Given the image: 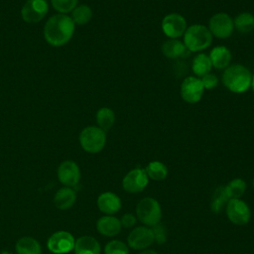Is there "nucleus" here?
Instances as JSON below:
<instances>
[{
	"instance_id": "f257e3e1",
	"label": "nucleus",
	"mask_w": 254,
	"mask_h": 254,
	"mask_svg": "<svg viewBox=\"0 0 254 254\" xmlns=\"http://www.w3.org/2000/svg\"><path fill=\"white\" fill-rule=\"evenodd\" d=\"M75 25L66 14H56L45 24L44 37L53 47H62L67 44L73 36Z\"/></svg>"
},
{
	"instance_id": "f03ea898",
	"label": "nucleus",
	"mask_w": 254,
	"mask_h": 254,
	"mask_svg": "<svg viewBox=\"0 0 254 254\" xmlns=\"http://www.w3.org/2000/svg\"><path fill=\"white\" fill-rule=\"evenodd\" d=\"M252 74L242 64L228 65L222 74L223 85L234 93H243L251 86Z\"/></svg>"
},
{
	"instance_id": "7ed1b4c3",
	"label": "nucleus",
	"mask_w": 254,
	"mask_h": 254,
	"mask_svg": "<svg viewBox=\"0 0 254 254\" xmlns=\"http://www.w3.org/2000/svg\"><path fill=\"white\" fill-rule=\"evenodd\" d=\"M212 42V35L207 27L194 24L187 28L184 34V44L190 52L205 50Z\"/></svg>"
},
{
	"instance_id": "20e7f679",
	"label": "nucleus",
	"mask_w": 254,
	"mask_h": 254,
	"mask_svg": "<svg viewBox=\"0 0 254 254\" xmlns=\"http://www.w3.org/2000/svg\"><path fill=\"white\" fill-rule=\"evenodd\" d=\"M79 143L85 152L98 153L106 144V133L98 126H87L79 134Z\"/></svg>"
},
{
	"instance_id": "39448f33",
	"label": "nucleus",
	"mask_w": 254,
	"mask_h": 254,
	"mask_svg": "<svg viewBox=\"0 0 254 254\" xmlns=\"http://www.w3.org/2000/svg\"><path fill=\"white\" fill-rule=\"evenodd\" d=\"M136 215L144 225L153 227L160 223L162 218L160 203L153 197H144L137 203Z\"/></svg>"
},
{
	"instance_id": "423d86ee",
	"label": "nucleus",
	"mask_w": 254,
	"mask_h": 254,
	"mask_svg": "<svg viewBox=\"0 0 254 254\" xmlns=\"http://www.w3.org/2000/svg\"><path fill=\"white\" fill-rule=\"evenodd\" d=\"M207 28L212 36L219 39H226L233 33L234 24L232 18L228 14L220 12L214 14L210 18Z\"/></svg>"
},
{
	"instance_id": "0eeeda50",
	"label": "nucleus",
	"mask_w": 254,
	"mask_h": 254,
	"mask_svg": "<svg viewBox=\"0 0 254 254\" xmlns=\"http://www.w3.org/2000/svg\"><path fill=\"white\" fill-rule=\"evenodd\" d=\"M228 219L236 225L247 224L251 217V211L247 203L240 198H231L228 200L226 207Z\"/></svg>"
},
{
	"instance_id": "6e6552de",
	"label": "nucleus",
	"mask_w": 254,
	"mask_h": 254,
	"mask_svg": "<svg viewBox=\"0 0 254 254\" xmlns=\"http://www.w3.org/2000/svg\"><path fill=\"white\" fill-rule=\"evenodd\" d=\"M49 11L47 0H27L21 9V17L27 23H38Z\"/></svg>"
},
{
	"instance_id": "1a4fd4ad",
	"label": "nucleus",
	"mask_w": 254,
	"mask_h": 254,
	"mask_svg": "<svg viewBox=\"0 0 254 254\" xmlns=\"http://www.w3.org/2000/svg\"><path fill=\"white\" fill-rule=\"evenodd\" d=\"M74 237L68 231H57L50 236L47 245L51 252L55 254H65L74 248Z\"/></svg>"
},
{
	"instance_id": "9d476101",
	"label": "nucleus",
	"mask_w": 254,
	"mask_h": 254,
	"mask_svg": "<svg viewBox=\"0 0 254 254\" xmlns=\"http://www.w3.org/2000/svg\"><path fill=\"white\" fill-rule=\"evenodd\" d=\"M149 178L145 169L136 168L128 172L122 180V187L129 193L142 191L148 185Z\"/></svg>"
},
{
	"instance_id": "9b49d317",
	"label": "nucleus",
	"mask_w": 254,
	"mask_h": 254,
	"mask_svg": "<svg viewBox=\"0 0 254 254\" xmlns=\"http://www.w3.org/2000/svg\"><path fill=\"white\" fill-rule=\"evenodd\" d=\"M187 28L186 19L178 13L168 14L162 21L163 33L170 39H178L184 36Z\"/></svg>"
},
{
	"instance_id": "f8f14e48",
	"label": "nucleus",
	"mask_w": 254,
	"mask_h": 254,
	"mask_svg": "<svg viewBox=\"0 0 254 254\" xmlns=\"http://www.w3.org/2000/svg\"><path fill=\"white\" fill-rule=\"evenodd\" d=\"M155 242L152 228L148 226H138L134 228L127 237L128 246L135 250L147 249Z\"/></svg>"
},
{
	"instance_id": "ddd939ff",
	"label": "nucleus",
	"mask_w": 254,
	"mask_h": 254,
	"mask_svg": "<svg viewBox=\"0 0 254 254\" xmlns=\"http://www.w3.org/2000/svg\"><path fill=\"white\" fill-rule=\"evenodd\" d=\"M204 87L200 78L195 76L186 77L181 85V95L188 103H196L201 99Z\"/></svg>"
},
{
	"instance_id": "4468645a",
	"label": "nucleus",
	"mask_w": 254,
	"mask_h": 254,
	"mask_svg": "<svg viewBox=\"0 0 254 254\" xmlns=\"http://www.w3.org/2000/svg\"><path fill=\"white\" fill-rule=\"evenodd\" d=\"M59 181L65 187H74L80 180V171L77 164L66 160L60 164L58 168Z\"/></svg>"
},
{
	"instance_id": "2eb2a0df",
	"label": "nucleus",
	"mask_w": 254,
	"mask_h": 254,
	"mask_svg": "<svg viewBox=\"0 0 254 254\" xmlns=\"http://www.w3.org/2000/svg\"><path fill=\"white\" fill-rule=\"evenodd\" d=\"M121 204L120 197L111 191H105L97 198V206L99 210L107 215L118 212L121 208Z\"/></svg>"
},
{
	"instance_id": "dca6fc26",
	"label": "nucleus",
	"mask_w": 254,
	"mask_h": 254,
	"mask_svg": "<svg viewBox=\"0 0 254 254\" xmlns=\"http://www.w3.org/2000/svg\"><path fill=\"white\" fill-rule=\"evenodd\" d=\"M120 220L112 215H105L100 217L96 222L97 231L107 237H113L121 231Z\"/></svg>"
},
{
	"instance_id": "f3484780",
	"label": "nucleus",
	"mask_w": 254,
	"mask_h": 254,
	"mask_svg": "<svg viewBox=\"0 0 254 254\" xmlns=\"http://www.w3.org/2000/svg\"><path fill=\"white\" fill-rule=\"evenodd\" d=\"M74 254H100V244L92 236L84 235L74 243Z\"/></svg>"
},
{
	"instance_id": "a211bd4d",
	"label": "nucleus",
	"mask_w": 254,
	"mask_h": 254,
	"mask_svg": "<svg viewBox=\"0 0 254 254\" xmlns=\"http://www.w3.org/2000/svg\"><path fill=\"white\" fill-rule=\"evenodd\" d=\"M208 57L210 59L212 66L217 69L226 68L231 61V53L224 46H218L213 48Z\"/></svg>"
},
{
	"instance_id": "6ab92c4d",
	"label": "nucleus",
	"mask_w": 254,
	"mask_h": 254,
	"mask_svg": "<svg viewBox=\"0 0 254 254\" xmlns=\"http://www.w3.org/2000/svg\"><path fill=\"white\" fill-rule=\"evenodd\" d=\"M163 54L169 59H177L188 56L190 52L186 48L185 44L177 39H171L162 46Z\"/></svg>"
},
{
	"instance_id": "aec40b11",
	"label": "nucleus",
	"mask_w": 254,
	"mask_h": 254,
	"mask_svg": "<svg viewBox=\"0 0 254 254\" xmlns=\"http://www.w3.org/2000/svg\"><path fill=\"white\" fill-rule=\"evenodd\" d=\"M76 199V193L75 191L66 187L60 189L54 197V202L56 206L60 209H68L70 208Z\"/></svg>"
},
{
	"instance_id": "412c9836",
	"label": "nucleus",
	"mask_w": 254,
	"mask_h": 254,
	"mask_svg": "<svg viewBox=\"0 0 254 254\" xmlns=\"http://www.w3.org/2000/svg\"><path fill=\"white\" fill-rule=\"evenodd\" d=\"M17 254H42L40 243L33 237L25 236L18 239L16 242Z\"/></svg>"
},
{
	"instance_id": "4be33fe9",
	"label": "nucleus",
	"mask_w": 254,
	"mask_h": 254,
	"mask_svg": "<svg viewBox=\"0 0 254 254\" xmlns=\"http://www.w3.org/2000/svg\"><path fill=\"white\" fill-rule=\"evenodd\" d=\"M212 67L210 59L205 54H198L193 58L191 68L195 75L201 77L204 74L210 72V69Z\"/></svg>"
},
{
	"instance_id": "5701e85b",
	"label": "nucleus",
	"mask_w": 254,
	"mask_h": 254,
	"mask_svg": "<svg viewBox=\"0 0 254 254\" xmlns=\"http://www.w3.org/2000/svg\"><path fill=\"white\" fill-rule=\"evenodd\" d=\"M233 24L238 32L247 34L254 30V16L249 12H242L235 17Z\"/></svg>"
},
{
	"instance_id": "b1692460",
	"label": "nucleus",
	"mask_w": 254,
	"mask_h": 254,
	"mask_svg": "<svg viewBox=\"0 0 254 254\" xmlns=\"http://www.w3.org/2000/svg\"><path fill=\"white\" fill-rule=\"evenodd\" d=\"M96 123L99 128L106 131L110 129L115 122V113L108 107H101L98 109L95 115Z\"/></svg>"
},
{
	"instance_id": "393cba45",
	"label": "nucleus",
	"mask_w": 254,
	"mask_h": 254,
	"mask_svg": "<svg viewBox=\"0 0 254 254\" xmlns=\"http://www.w3.org/2000/svg\"><path fill=\"white\" fill-rule=\"evenodd\" d=\"M228 200H229V198H228V196L225 193L224 187L220 186V187L216 188V190L213 192L211 203H210L211 211L213 213H220V212H222L225 209Z\"/></svg>"
},
{
	"instance_id": "a878e982",
	"label": "nucleus",
	"mask_w": 254,
	"mask_h": 254,
	"mask_svg": "<svg viewBox=\"0 0 254 254\" xmlns=\"http://www.w3.org/2000/svg\"><path fill=\"white\" fill-rule=\"evenodd\" d=\"M145 171L148 175V178L158 182L165 180L168 176V168L160 161L150 162Z\"/></svg>"
},
{
	"instance_id": "bb28decb",
	"label": "nucleus",
	"mask_w": 254,
	"mask_h": 254,
	"mask_svg": "<svg viewBox=\"0 0 254 254\" xmlns=\"http://www.w3.org/2000/svg\"><path fill=\"white\" fill-rule=\"evenodd\" d=\"M70 18L73 21L74 25H85L92 18V10L89 6L85 4L77 5L71 11Z\"/></svg>"
},
{
	"instance_id": "cd10ccee",
	"label": "nucleus",
	"mask_w": 254,
	"mask_h": 254,
	"mask_svg": "<svg viewBox=\"0 0 254 254\" xmlns=\"http://www.w3.org/2000/svg\"><path fill=\"white\" fill-rule=\"evenodd\" d=\"M224 190L229 199L240 198L246 190V183L241 179H234L224 187Z\"/></svg>"
},
{
	"instance_id": "c85d7f7f",
	"label": "nucleus",
	"mask_w": 254,
	"mask_h": 254,
	"mask_svg": "<svg viewBox=\"0 0 254 254\" xmlns=\"http://www.w3.org/2000/svg\"><path fill=\"white\" fill-rule=\"evenodd\" d=\"M104 254H129V248L120 240H111L105 245Z\"/></svg>"
},
{
	"instance_id": "c756f323",
	"label": "nucleus",
	"mask_w": 254,
	"mask_h": 254,
	"mask_svg": "<svg viewBox=\"0 0 254 254\" xmlns=\"http://www.w3.org/2000/svg\"><path fill=\"white\" fill-rule=\"evenodd\" d=\"M51 2L54 9L60 14H67L77 6L78 0H51Z\"/></svg>"
},
{
	"instance_id": "7c9ffc66",
	"label": "nucleus",
	"mask_w": 254,
	"mask_h": 254,
	"mask_svg": "<svg viewBox=\"0 0 254 254\" xmlns=\"http://www.w3.org/2000/svg\"><path fill=\"white\" fill-rule=\"evenodd\" d=\"M154 239L158 244H163L167 241V230L164 225L158 223L152 227Z\"/></svg>"
},
{
	"instance_id": "2f4dec72",
	"label": "nucleus",
	"mask_w": 254,
	"mask_h": 254,
	"mask_svg": "<svg viewBox=\"0 0 254 254\" xmlns=\"http://www.w3.org/2000/svg\"><path fill=\"white\" fill-rule=\"evenodd\" d=\"M200 80H201V83H202L204 89H212L218 83V78L216 77V75L213 73H210V72L201 76Z\"/></svg>"
},
{
	"instance_id": "473e14b6",
	"label": "nucleus",
	"mask_w": 254,
	"mask_h": 254,
	"mask_svg": "<svg viewBox=\"0 0 254 254\" xmlns=\"http://www.w3.org/2000/svg\"><path fill=\"white\" fill-rule=\"evenodd\" d=\"M137 221V218L132 214V213H125L121 219H120V222H121V225L125 228H131L135 225Z\"/></svg>"
},
{
	"instance_id": "72a5a7b5",
	"label": "nucleus",
	"mask_w": 254,
	"mask_h": 254,
	"mask_svg": "<svg viewBox=\"0 0 254 254\" xmlns=\"http://www.w3.org/2000/svg\"><path fill=\"white\" fill-rule=\"evenodd\" d=\"M139 254H158L155 250H151V249H144L143 251H141Z\"/></svg>"
},
{
	"instance_id": "f704fd0d",
	"label": "nucleus",
	"mask_w": 254,
	"mask_h": 254,
	"mask_svg": "<svg viewBox=\"0 0 254 254\" xmlns=\"http://www.w3.org/2000/svg\"><path fill=\"white\" fill-rule=\"evenodd\" d=\"M251 88L254 91V74L252 75V80H251Z\"/></svg>"
},
{
	"instance_id": "c9c22d12",
	"label": "nucleus",
	"mask_w": 254,
	"mask_h": 254,
	"mask_svg": "<svg viewBox=\"0 0 254 254\" xmlns=\"http://www.w3.org/2000/svg\"><path fill=\"white\" fill-rule=\"evenodd\" d=\"M253 186H254V181H253Z\"/></svg>"
}]
</instances>
